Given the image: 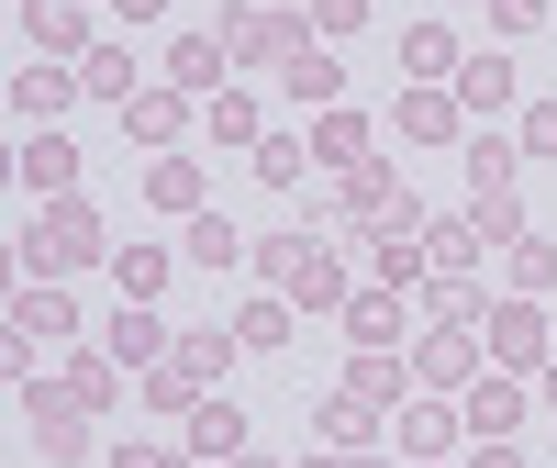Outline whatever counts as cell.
I'll list each match as a JSON object with an SVG mask.
<instances>
[{"label":"cell","mask_w":557,"mask_h":468,"mask_svg":"<svg viewBox=\"0 0 557 468\" xmlns=\"http://www.w3.org/2000/svg\"><path fill=\"white\" fill-rule=\"evenodd\" d=\"M23 178H34V190H57V201H67V178H78V157L57 146V134H34V146H23Z\"/></svg>","instance_id":"18"},{"label":"cell","mask_w":557,"mask_h":468,"mask_svg":"<svg viewBox=\"0 0 557 468\" xmlns=\"http://www.w3.org/2000/svg\"><path fill=\"white\" fill-rule=\"evenodd\" d=\"M89 257H101V212H89V201H57V212L23 234V268H34V279H67V268H89Z\"/></svg>","instance_id":"1"},{"label":"cell","mask_w":557,"mask_h":468,"mask_svg":"<svg viewBox=\"0 0 557 468\" xmlns=\"http://www.w3.org/2000/svg\"><path fill=\"white\" fill-rule=\"evenodd\" d=\"M346 391H357V402H391V391H401V368H391L380 346H368V357H357V380H346Z\"/></svg>","instance_id":"29"},{"label":"cell","mask_w":557,"mask_h":468,"mask_svg":"<svg viewBox=\"0 0 557 468\" xmlns=\"http://www.w3.org/2000/svg\"><path fill=\"white\" fill-rule=\"evenodd\" d=\"M78 78H89V89H101V101H134V67H123V57H89Z\"/></svg>","instance_id":"32"},{"label":"cell","mask_w":557,"mask_h":468,"mask_svg":"<svg viewBox=\"0 0 557 468\" xmlns=\"http://www.w3.org/2000/svg\"><path fill=\"white\" fill-rule=\"evenodd\" d=\"M235 335H246V346H290V301H246Z\"/></svg>","instance_id":"26"},{"label":"cell","mask_w":557,"mask_h":468,"mask_svg":"<svg viewBox=\"0 0 557 468\" xmlns=\"http://www.w3.org/2000/svg\"><path fill=\"white\" fill-rule=\"evenodd\" d=\"M513 168H524V146L480 134V146H469V201H513Z\"/></svg>","instance_id":"5"},{"label":"cell","mask_w":557,"mask_h":468,"mask_svg":"<svg viewBox=\"0 0 557 468\" xmlns=\"http://www.w3.org/2000/svg\"><path fill=\"white\" fill-rule=\"evenodd\" d=\"M112 468H190V457H168V446H123Z\"/></svg>","instance_id":"37"},{"label":"cell","mask_w":557,"mask_h":468,"mask_svg":"<svg viewBox=\"0 0 557 468\" xmlns=\"http://www.w3.org/2000/svg\"><path fill=\"white\" fill-rule=\"evenodd\" d=\"M112 357L134 368V357H168V323L146 312V301H123V323H112Z\"/></svg>","instance_id":"16"},{"label":"cell","mask_w":557,"mask_h":468,"mask_svg":"<svg viewBox=\"0 0 557 468\" xmlns=\"http://www.w3.org/2000/svg\"><path fill=\"white\" fill-rule=\"evenodd\" d=\"M235 346H246V335H212V323H201V335H178V368H190V380H201V368H223Z\"/></svg>","instance_id":"27"},{"label":"cell","mask_w":557,"mask_h":468,"mask_svg":"<svg viewBox=\"0 0 557 468\" xmlns=\"http://www.w3.org/2000/svg\"><path fill=\"white\" fill-rule=\"evenodd\" d=\"M346 335H357V346H401V301H391V291H357V301H346Z\"/></svg>","instance_id":"12"},{"label":"cell","mask_w":557,"mask_h":468,"mask_svg":"<svg viewBox=\"0 0 557 468\" xmlns=\"http://www.w3.org/2000/svg\"><path fill=\"white\" fill-rule=\"evenodd\" d=\"M312 23H323V34H357V23H368V0H312Z\"/></svg>","instance_id":"35"},{"label":"cell","mask_w":557,"mask_h":468,"mask_svg":"<svg viewBox=\"0 0 557 468\" xmlns=\"http://www.w3.org/2000/svg\"><path fill=\"white\" fill-rule=\"evenodd\" d=\"M235 468H268V457H235Z\"/></svg>","instance_id":"41"},{"label":"cell","mask_w":557,"mask_h":468,"mask_svg":"<svg viewBox=\"0 0 557 468\" xmlns=\"http://www.w3.org/2000/svg\"><path fill=\"white\" fill-rule=\"evenodd\" d=\"M190 123V101H178V89H146V101H123V134H178Z\"/></svg>","instance_id":"20"},{"label":"cell","mask_w":557,"mask_h":468,"mask_svg":"<svg viewBox=\"0 0 557 468\" xmlns=\"http://www.w3.org/2000/svg\"><path fill=\"white\" fill-rule=\"evenodd\" d=\"M278 78H290V101H335V89H346V67L323 57V45H301V57H278Z\"/></svg>","instance_id":"10"},{"label":"cell","mask_w":557,"mask_h":468,"mask_svg":"<svg viewBox=\"0 0 557 468\" xmlns=\"http://www.w3.org/2000/svg\"><path fill=\"white\" fill-rule=\"evenodd\" d=\"M112 279H123V301H157V291H168V257H157V246H123Z\"/></svg>","instance_id":"19"},{"label":"cell","mask_w":557,"mask_h":468,"mask_svg":"<svg viewBox=\"0 0 557 468\" xmlns=\"http://www.w3.org/2000/svg\"><path fill=\"white\" fill-rule=\"evenodd\" d=\"M524 157H557V101H535V112H524Z\"/></svg>","instance_id":"34"},{"label":"cell","mask_w":557,"mask_h":468,"mask_svg":"<svg viewBox=\"0 0 557 468\" xmlns=\"http://www.w3.org/2000/svg\"><path fill=\"white\" fill-rule=\"evenodd\" d=\"M212 134H223V146H268V134H257V101H246V89H212Z\"/></svg>","instance_id":"21"},{"label":"cell","mask_w":557,"mask_h":468,"mask_svg":"<svg viewBox=\"0 0 557 468\" xmlns=\"http://www.w3.org/2000/svg\"><path fill=\"white\" fill-rule=\"evenodd\" d=\"M235 257H246V234L223 212H190V268H235Z\"/></svg>","instance_id":"17"},{"label":"cell","mask_w":557,"mask_h":468,"mask_svg":"<svg viewBox=\"0 0 557 468\" xmlns=\"http://www.w3.org/2000/svg\"><path fill=\"white\" fill-rule=\"evenodd\" d=\"M23 34L45 45V57H78V45H89V34H78V12H67V0H23Z\"/></svg>","instance_id":"9"},{"label":"cell","mask_w":557,"mask_h":468,"mask_svg":"<svg viewBox=\"0 0 557 468\" xmlns=\"http://www.w3.org/2000/svg\"><path fill=\"white\" fill-rule=\"evenodd\" d=\"M190 457H246V412L235 402H190Z\"/></svg>","instance_id":"8"},{"label":"cell","mask_w":557,"mask_h":468,"mask_svg":"<svg viewBox=\"0 0 557 468\" xmlns=\"http://www.w3.org/2000/svg\"><path fill=\"white\" fill-rule=\"evenodd\" d=\"M446 123H457V112L435 101V89H412V101H401V134H446Z\"/></svg>","instance_id":"31"},{"label":"cell","mask_w":557,"mask_h":468,"mask_svg":"<svg viewBox=\"0 0 557 468\" xmlns=\"http://www.w3.org/2000/svg\"><path fill=\"white\" fill-rule=\"evenodd\" d=\"M312 157H323V168H368V123H357V112H323Z\"/></svg>","instance_id":"15"},{"label":"cell","mask_w":557,"mask_h":468,"mask_svg":"<svg viewBox=\"0 0 557 468\" xmlns=\"http://www.w3.org/2000/svg\"><path fill=\"white\" fill-rule=\"evenodd\" d=\"M12 323H23V346H67V335H78V312H67V291H57V279H34Z\"/></svg>","instance_id":"3"},{"label":"cell","mask_w":557,"mask_h":468,"mask_svg":"<svg viewBox=\"0 0 557 468\" xmlns=\"http://www.w3.org/2000/svg\"><path fill=\"white\" fill-rule=\"evenodd\" d=\"M546 402H557V357H546Z\"/></svg>","instance_id":"39"},{"label":"cell","mask_w":557,"mask_h":468,"mask_svg":"<svg viewBox=\"0 0 557 468\" xmlns=\"http://www.w3.org/2000/svg\"><path fill=\"white\" fill-rule=\"evenodd\" d=\"M513 279H524V291H546V279H557V246H535V234H524V246H513Z\"/></svg>","instance_id":"33"},{"label":"cell","mask_w":557,"mask_h":468,"mask_svg":"<svg viewBox=\"0 0 557 468\" xmlns=\"http://www.w3.org/2000/svg\"><path fill=\"white\" fill-rule=\"evenodd\" d=\"M301 468H335V457H301Z\"/></svg>","instance_id":"40"},{"label":"cell","mask_w":557,"mask_h":468,"mask_svg":"<svg viewBox=\"0 0 557 468\" xmlns=\"http://www.w3.org/2000/svg\"><path fill=\"white\" fill-rule=\"evenodd\" d=\"M223 67H235V57H223V34H178V45H168V78H178V89H223Z\"/></svg>","instance_id":"4"},{"label":"cell","mask_w":557,"mask_h":468,"mask_svg":"<svg viewBox=\"0 0 557 468\" xmlns=\"http://www.w3.org/2000/svg\"><path fill=\"white\" fill-rule=\"evenodd\" d=\"M368 424H380V402H357V391L323 402V435H335V446H368Z\"/></svg>","instance_id":"22"},{"label":"cell","mask_w":557,"mask_h":468,"mask_svg":"<svg viewBox=\"0 0 557 468\" xmlns=\"http://www.w3.org/2000/svg\"><path fill=\"white\" fill-rule=\"evenodd\" d=\"M513 424H524V391H513V380H480V391H469V435H480V446H502Z\"/></svg>","instance_id":"7"},{"label":"cell","mask_w":557,"mask_h":468,"mask_svg":"<svg viewBox=\"0 0 557 468\" xmlns=\"http://www.w3.org/2000/svg\"><path fill=\"white\" fill-rule=\"evenodd\" d=\"M491 346L513 357V368H535V357H546V312H535V301H502V312H491Z\"/></svg>","instance_id":"6"},{"label":"cell","mask_w":557,"mask_h":468,"mask_svg":"<svg viewBox=\"0 0 557 468\" xmlns=\"http://www.w3.org/2000/svg\"><path fill=\"white\" fill-rule=\"evenodd\" d=\"M401 67H412V78H446V67H469V57H457L446 23H412V34H401Z\"/></svg>","instance_id":"11"},{"label":"cell","mask_w":557,"mask_h":468,"mask_svg":"<svg viewBox=\"0 0 557 468\" xmlns=\"http://www.w3.org/2000/svg\"><path fill=\"white\" fill-rule=\"evenodd\" d=\"M67 89H78L67 67H23V89H12V101H23V123H57V112H67Z\"/></svg>","instance_id":"13"},{"label":"cell","mask_w":557,"mask_h":468,"mask_svg":"<svg viewBox=\"0 0 557 468\" xmlns=\"http://www.w3.org/2000/svg\"><path fill=\"white\" fill-rule=\"evenodd\" d=\"M78 412H89L78 391H23V424H34V446L57 457V468H78V457H89V424H78Z\"/></svg>","instance_id":"2"},{"label":"cell","mask_w":557,"mask_h":468,"mask_svg":"<svg viewBox=\"0 0 557 468\" xmlns=\"http://www.w3.org/2000/svg\"><path fill=\"white\" fill-rule=\"evenodd\" d=\"M112 12H134V23H157V12H168V0H112Z\"/></svg>","instance_id":"38"},{"label":"cell","mask_w":557,"mask_h":468,"mask_svg":"<svg viewBox=\"0 0 557 468\" xmlns=\"http://www.w3.org/2000/svg\"><path fill=\"white\" fill-rule=\"evenodd\" d=\"M257 178H268V190H290V178H301V146H290V134H268V146H257Z\"/></svg>","instance_id":"28"},{"label":"cell","mask_w":557,"mask_h":468,"mask_svg":"<svg viewBox=\"0 0 557 468\" xmlns=\"http://www.w3.org/2000/svg\"><path fill=\"white\" fill-rule=\"evenodd\" d=\"M457 368H469V335H457V323H446V335H424V380H457Z\"/></svg>","instance_id":"30"},{"label":"cell","mask_w":557,"mask_h":468,"mask_svg":"<svg viewBox=\"0 0 557 468\" xmlns=\"http://www.w3.org/2000/svg\"><path fill=\"white\" fill-rule=\"evenodd\" d=\"M457 89H469V112H502V101H513V57H469Z\"/></svg>","instance_id":"14"},{"label":"cell","mask_w":557,"mask_h":468,"mask_svg":"<svg viewBox=\"0 0 557 468\" xmlns=\"http://www.w3.org/2000/svg\"><path fill=\"white\" fill-rule=\"evenodd\" d=\"M491 246V234H480V212H457V223H435V268H469Z\"/></svg>","instance_id":"25"},{"label":"cell","mask_w":557,"mask_h":468,"mask_svg":"<svg viewBox=\"0 0 557 468\" xmlns=\"http://www.w3.org/2000/svg\"><path fill=\"white\" fill-rule=\"evenodd\" d=\"M146 190H157L168 212H201V168H190V157H157V178H146Z\"/></svg>","instance_id":"23"},{"label":"cell","mask_w":557,"mask_h":468,"mask_svg":"<svg viewBox=\"0 0 557 468\" xmlns=\"http://www.w3.org/2000/svg\"><path fill=\"white\" fill-rule=\"evenodd\" d=\"M391 201H412V190H391V168H380V157L346 168V212H391Z\"/></svg>","instance_id":"24"},{"label":"cell","mask_w":557,"mask_h":468,"mask_svg":"<svg viewBox=\"0 0 557 468\" xmlns=\"http://www.w3.org/2000/svg\"><path fill=\"white\" fill-rule=\"evenodd\" d=\"M491 12H502V34H535V23H546V0H491Z\"/></svg>","instance_id":"36"}]
</instances>
